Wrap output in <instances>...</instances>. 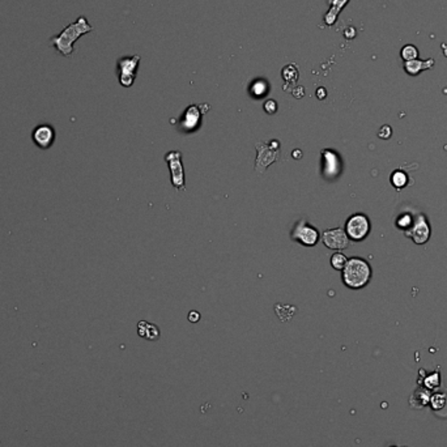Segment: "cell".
Returning <instances> with one entry per match:
<instances>
[{
    "label": "cell",
    "instance_id": "7a4b0ae2",
    "mask_svg": "<svg viewBox=\"0 0 447 447\" xmlns=\"http://www.w3.org/2000/svg\"><path fill=\"white\" fill-rule=\"evenodd\" d=\"M371 267L365 259H348L343 270V283L351 289H361L369 284L371 279Z\"/></svg>",
    "mask_w": 447,
    "mask_h": 447
},
{
    "label": "cell",
    "instance_id": "9c48e42d",
    "mask_svg": "<svg viewBox=\"0 0 447 447\" xmlns=\"http://www.w3.org/2000/svg\"><path fill=\"white\" fill-rule=\"evenodd\" d=\"M323 243L328 248L332 250H344L349 246V238H348L345 230L342 228H335V229L324 230L323 232Z\"/></svg>",
    "mask_w": 447,
    "mask_h": 447
},
{
    "label": "cell",
    "instance_id": "d6986e66",
    "mask_svg": "<svg viewBox=\"0 0 447 447\" xmlns=\"http://www.w3.org/2000/svg\"><path fill=\"white\" fill-rule=\"evenodd\" d=\"M347 262L348 258L344 254H342V252H336V254H333L332 256H331V266H332L336 271L344 270Z\"/></svg>",
    "mask_w": 447,
    "mask_h": 447
},
{
    "label": "cell",
    "instance_id": "8fae6325",
    "mask_svg": "<svg viewBox=\"0 0 447 447\" xmlns=\"http://www.w3.org/2000/svg\"><path fill=\"white\" fill-rule=\"evenodd\" d=\"M435 64L434 58H429L426 60L421 59H415L409 60V62H404L403 68L405 71V73L409 74V76H419L421 72L429 71L432 69Z\"/></svg>",
    "mask_w": 447,
    "mask_h": 447
},
{
    "label": "cell",
    "instance_id": "5b68a950",
    "mask_svg": "<svg viewBox=\"0 0 447 447\" xmlns=\"http://www.w3.org/2000/svg\"><path fill=\"white\" fill-rule=\"evenodd\" d=\"M404 234H405V237L412 239L415 245H425L430 239V234H432V229H430V225H429V221L425 214H417L411 229H408Z\"/></svg>",
    "mask_w": 447,
    "mask_h": 447
},
{
    "label": "cell",
    "instance_id": "9a60e30c",
    "mask_svg": "<svg viewBox=\"0 0 447 447\" xmlns=\"http://www.w3.org/2000/svg\"><path fill=\"white\" fill-rule=\"evenodd\" d=\"M390 182L396 190H401L408 184V174L403 170H394L390 177Z\"/></svg>",
    "mask_w": 447,
    "mask_h": 447
},
{
    "label": "cell",
    "instance_id": "83f0119b",
    "mask_svg": "<svg viewBox=\"0 0 447 447\" xmlns=\"http://www.w3.org/2000/svg\"><path fill=\"white\" fill-rule=\"evenodd\" d=\"M441 49H442V53H443V55L447 58V45L441 44Z\"/></svg>",
    "mask_w": 447,
    "mask_h": 447
},
{
    "label": "cell",
    "instance_id": "2e32d148",
    "mask_svg": "<svg viewBox=\"0 0 447 447\" xmlns=\"http://www.w3.org/2000/svg\"><path fill=\"white\" fill-rule=\"evenodd\" d=\"M400 58L403 59V62L419 59V49L412 44L404 45L400 50Z\"/></svg>",
    "mask_w": 447,
    "mask_h": 447
},
{
    "label": "cell",
    "instance_id": "7402d4cb",
    "mask_svg": "<svg viewBox=\"0 0 447 447\" xmlns=\"http://www.w3.org/2000/svg\"><path fill=\"white\" fill-rule=\"evenodd\" d=\"M391 135H392V130L390 126H382L381 131L378 132V136L383 140L390 139V137H391Z\"/></svg>",
    "mask_w": 447,
    "mask_h": 447
},
{
    "label": "cell",
    "instance_id": "d4e9b609",
    "mask_svg": "<svg viewBox=\"0 0 447 447\" xmlns=\"http://www.w3.org/2000/svg\"><path fill=\"white\" fill-rule=\"evenodd\" d=\"M356 35H357V31H356V28H354V26H348V28L344 30L345 40L351 41V40H353Z\"/></svg>",
    "mask_w": 447,
    "mask_h": 447
},
{
    "label": "cell",
    "instance_id": "603a6c76",
    "mask_svg": "<svg viewBox=\"0 0 447 447\" xmlns=\"http://www.w3.org/2000/svg\"><path fill=\"white\" fill-rule=\"evenodd\" d=\"M264 110H266L268 114H273V113L277 110V103L275 102L273 99H268V101H266V103H264Z\"/></svg>",
    "mask_w": 447,
    "mask_h": 447
},
{
    "label": "cell",
    "instance_id": "4316f807",
    "mask_svg": "<svg viewBox=\"0 0 447 447\" xmlns=\"http://www.w3.org/2000/svg\"><path fill=\"white\" fill-rule=\"evenodd\" d=\"M317 96L319 97L320 99L324 98V97H326V89H324V88H319V89L317 90Z\"/></svg>",
    "mask_w": 447,
    "mask_h": 447
},
{
    "label": "cell",
    "instance_id": "e0dca14e",
    "mask_svg": "<svg viewBox=\"0 0 447 447\" xmlns=\"http://www.w3.org/2000/svg\"><path fill=\"white\" fill-rule=\"evenodd\" d=\"M413 222H415V217H413L411 213H408V212L407 213L404 212V213L399 214V217L395 220V225H396V227L399 228L400 230H403L404 233H405L408 229H411V227L413 225Z\"/></svg>",
    "mask_w": 447,
    "mask_h": 447
},
{
    "label": "cell",
    "instance_id": "f1b7e54d",
    "mask_svg": "<svg viewBox=\"0 0 447 447\" xmlns=\"http://www.w3.org/2000/svg\"><path fill=\"white\" fill-rule=\"evenodd\" d=\"M391 447H395V446H391Z\"/></svg>",
    "mask_w": 447,
    "mask_h": 447
},
{
    "label": "cell",
    "instance_id": "4fadbf2b",
    "mask_svg": "<svg viewBox=\"0 0 447 447\" xmlns=\"http://www.w3.org/2000/svg\"><path fill=\"white\" fill-rule=\"evenodd\" d=\"M202 107L203 106H198V105H191L187 107L183 115V121H182V126H183L186 130H194V128L198 126L199 121H200V117H202V114H204Z\"/></svg>",
    "mask_w": 447,
    "mask_h": 447
},
{
    "label": "cell",
    "instance_id": "ba28073f",
    "mask_svg": "<svg viewBox=\"0 0 447 447\" xmlns=\"http://www.w3.org/2000/svg\"><path fill=\"white\" fill-rule=\"evenodd\" d=\"M292 238L294 241H300L305 246H314L319 241V232L314 227H311L310 224L302 220L295 225L292 233Z\"/></svg>",
    "mask_w": 447,
    "mask_h": 447
},
{
    "label": "cell",
    "instance_id": "3957f363",
    "mask_svg": "<svg viewBox=\"0 0 447 447\" xmlns=\"http://www.w3.org/2000/svg\"><path fill=\"white\" fill-rule=\"evenodd\" d=\"M371 225L370 220L365 213H354L345 222V233L348 238L354 242H361L370 233Z\"/></svg>",
    "mask_w": 447,
    "mask_h": 447
},
{
    "label": "cell",
    "instance_id": "30bf717a",
    "mask_svg": "<svg viewBox=\"0 0 447 447\" xmlns=\"http://www.w3.org/2000/svg\"><path fill=\"white\" fill-rule=\"evenodd\" d=\"M55 139V131L49 124H41L33 131V141L41 149H47L53 145Z\"/></svg>",
    "mask_w": 447,
    "mask_h": 447
},
{
    "label": "cell",
    "instance_id": "44dd1931",
    "mask_svg": "<svg viewBox=\"0 0 447 447\" xmlns=\"http://www.w3.org/2000/svg\"><path fill=\"white\" fill-rule=\"evenodd\" d=\"M443 404H444V395L438 394L432 397V405L434 409H437V408H442Z\"/></svg>",
    "mask_w": 447,
    "mask_h": 447
},
{
    "label": "cell",
    "instance_id": "52a82bcc",
    "mask_svg": "<svg viewBox=\"0 0 447 447\" xmlns=\"http://www.w3.org/2000/svg\"><path fill=\"white\" fill-rule=\"evenodd\" d=\"M165 161L168 162L169 168L171 173V183L177 190L186 191L184 186V173H183V165H182V155L178 151L169 152L165 156Z\"/></svg>",
    "mask_w": 447,
    "mask_h": 447
},
{
    "label": "cell",
    "instance_id": "484cf974",
    "mask_svg": "<svg viewBox=\"0 0 447 447\" xmlns=\"http://www.w3.org/2000/svg\"><path fill=\"white\" fill-rule=\"evenodd\" d=\"M199 318H200V314L196 313V311H191V313L189 314V320H190V322H194V323L198 322Z\"/></svg>",
    "mask_w": 447,
    "mask_h": 447
},
{
    "label": "cell",
    "instance_id": "cb8c5ba5",
    "mask_svg": "<svg viewBox=\"0 0 447 447\" xmlns=\"http://www.w3.org/2000/svg\"><path fill=\"white\" fill-rule=\"evenodd\" d=\"M425 383H426V386H429L430 388L437 387V386L439 385V377H438V374H432V376L426 378Z\"/></svg>",
    "mask_w": 447,
    "mask_h": 447
},
{
    "label": "cell",
    "instance_id": "277c9868",
    "mask_svg": "<svg viewBox=\"0 0 447 447\" xmlns=\"http://www.w3.org/2000/svg\"><path fill=\"white\" fill-rule=\"evenodd\" d=\"M280 144L279 141L273 140L271 144L256 143V149H258V159H256V165L255 169L258 173H264V170L270 166L271 164L279 159L280 155Z\"/></svg>",
    "mask_w": 447,
    "mask_h": 447
},
{
    "label": "cell",
    "instance_id": "ac0fdd59",
    "mask_svg": "<svg viewBox=\"0 0 447 447\" xmlns=\"http://www.w3.org/2000/svg\"><path fill=\"white\" fill-rule=\"evenodd\" d=\"M283 79L288 83H295L298 80V69L294 64H289L284 67Z\"/></svg>",
    "mask_w": 447,
    "mask_h": 447
},
{
    "label": "cell",
    "instance_id": "8992f818",
    "mask_svg": "<svg viewBox=\"0 0 447 447\" xmlns=\"http://www.w3.org/2000/svg\"><path fill=\"white\" fill-rule=\"evenodd\" d=\"M140 63L139 55L132 56H124L118 60V78L119 83L123 87L128 88L134 84L135 79H136V71Z\"/></svg>",
    "mask_w": 447,
    "mask_h": 447
},
{
    "label": "cell",
    "instance_id": "6da1fadb",
    "mask_svg": "<svg viewBox=\"0 0 447 447\" xmlns=\"http://www.w3.org/2000/svg\"><path fill=\"white\" fill-rule=\"evenodd\" d=\"M93 31V26L89 24L85 16H80L76 21L67 25L59 34L50 38V45L58 50L63 56H69L73 53V45L83 35Z\"/></svg>",
    "mask_w": 447,
    "mask_h": 447
},
{
    "label": "cell",
    "instance_id": "7c38bea8",
    "mask_svg": "<svg viewBox=\"0 0 447 447\" xmlns=\"http://www.w3.org/2000/svg\"><path fill=\"white\" fill-rule=\"evenodd\" d=\"M351 0H329V8L326 12V15H324V17H323L324 24L328 25V26L335 25V22L338 21L339 15L342 13V11L344 10L345 6Z\"/></svg>",
    "mask_w": 447,
    "mask_h": 447
},
{
    "label": "cell",
    "instance_id": "5bb4252c",
    "mask_svg": "<svg viewBox=\"0 0 447 447\" xmlns=\"http://www.w3.org/2000/svg\"><path fill=\"white\" fill-rule=\"evenodd\" d=\"M139 335L143 336V338L148 339V340H157L160 336L159 328L155 326V324H149L146 322H140L139 323Z\"/></svg>",
    "mask_w": 447,
    "mask_h": 447
},
{
    "label": "cell",
    "instance_id": "ffe728a7",
    "mask_svg": "<svg viewBox=\"0 0 447 447\" xmlns=\"http://www.w3.org/2000/svg\"><path fill=\"white\" fill-rule=\"evenodd\" d=\"M251 92L256 97L263 96L264 93H267V83L263 80L254 81V84H252V87H251Z\"/></svg>",
    "mask_w": 447,
    "mask_h": 447
}]
</instances>
